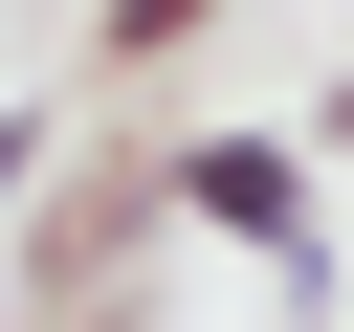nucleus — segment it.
I'll return each mask as SVG.
<instances>
[{
    "label": "nucleus",
    "mask_w": 354,
    "mask_h": 332,
    "mask_svg": "<svg viewBox=\"0 0 354 332\" xmlns=\"http://www.w3.org/2000/svg\"><path fill=\"white\" fill-rule=\"evenodd\" d=\"M177 221H199V243H243L288 310L332 288V221H310V133H177Z\"/></svg>",
    "instance_id": "2"
},
{
    "label": "nucleus",
    "mask_w": 354,
    "mask_h": 332,
    "mask_svg": "<svg viewBox=\"0 0 354 332\" xmlns=\"http://www.w3.org/2000/svg\"><path fill=\"white\" fill-rule=\"evenodd\" d=\"M177 44H221V0H88V111L177 89Z\"/></svg>",
    "instance_id": "3"
},
{
    "label": "nucleus",
    "mask_w": 354,
    "mask_h": 332,
    "mask_svg": "<svg viewBox=\"0 0 354 332\" xmlns=\"http://www.w3.org/2000/svg\"><path fill=\"white\" fill-rule=\"evenodd\" d=\"M44 177H66V111H0V221H22Z\"/></svg>",
    "instance_id": "4"
},
{
    "label": "nucleus",
    "mask_w": 354,
    "mask_h": 332,
    "mask_svg": "<svg viewBox=\"0 0 354 332\" xmlns=\"http://www.w3.org/2000/svg\"><path fill=\"white\" fill-rule=\"evenodd\" d=\"M155 243H177V133H111V155H66V177L22 199L0 310H22V332H66V310H88V288H133Z\"/></svg>",
    "instance_id": "1"
}]
</instances>
